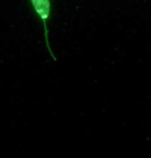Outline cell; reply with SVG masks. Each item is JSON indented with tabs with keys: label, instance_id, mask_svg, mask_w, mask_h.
I'll use <instances>...</instances> for the list:
<instances>
[{
	"label": "cell",
	"instance_id": "6da1fadb",
	"mask_svg": "<svg viewBox=\"0 0 151 158\" xmlns=\"http://www.w3.org/2000/svg\"><path fill=\"white\" fill-rule=\"evenodd\" d=\"M32 5L34 6V10H36L38 16L41 18V20L44 21V25H45V33H46V40H47V44H48L49 51L53 56V58L56 59L53 55V53L50 50L49 47V41H48V32H47V26H46V21L48 20L49 15H50V2L49 0H31Z\"/></svg>",
	"mask_w": 151,
	"mask_h": 158
}]
</instances>
